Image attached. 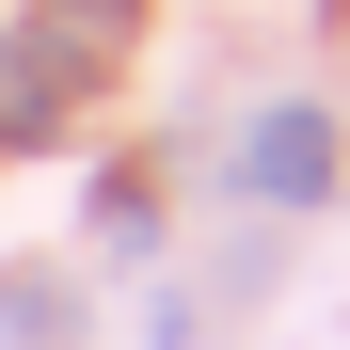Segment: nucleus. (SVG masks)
Segmentation results:
<instances>
[{
    "label": "nucleus",
    "instance_id": "obj_1",
    "mask_svg": "<svg viewBox=\"0 0 350 350\" xmlns=\"http://www.w3.org/2000/svg\"><path fill=\"white\" fill-rule=\"evenodd\" d=\"M319 175H334V128H319V111H255V128H239V191H271V207H303Z\"/></svg>",
    "mask_w": 350,
    "mask_h": 350
},
{
    "label": "nucleus",
    "instance_id": "obj_2",
    "mask_svg": "<svg viewBox=\"0 0 350 350\" xmlns=\"http://www.w3.org/2000/svg\"><path fill=\"white\" fill-rule=\"evenodd\" d=\"M64 96H80V64H64V48H0V128H64Z\"/></svg>",
    "mask_w": 350,
    "mask_h": 350
}]
</instances>
